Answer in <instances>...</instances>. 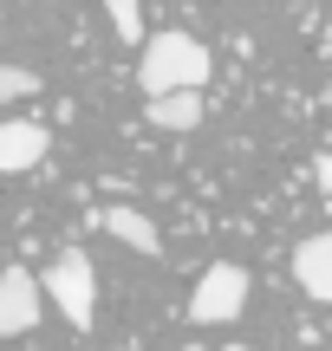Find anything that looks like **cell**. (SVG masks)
Wrapping results in <instances>:
<instances>
[{
    "label": "cell",
    "mask_w": 332,
    "mask_h": 351,
    "mask_svg": "<svg viewBox=\"0 0 332 351\" xmlns=\"http://www.w3.org/2000/svg\"><path fill=\"white\" fill-rule=\"evenodd\" d=\"M209 72H215L209 46L189 39V33H176V26H169V33H150L143 52H137V91H143V98H163V91H202Z\"/></svg>",
    "instance_id": "6da1fadb"
},
{
    "label": "cell",
    "mask_w": 332,
    "mask_h": 351,
    "mask_svg": "<svg viewBox=\"0 0 332 351\" xmlns=\"http://www.w3.org/2000/svg\"><path fill=\"white\" fill-rule=\"evenodd\" d=\"M39 293L59 306L65 326H78V332L98 326V274H91V254H85V247H59V254H52Z\"/></svg>",
    "instance_id": "7a4b0ae2"
},
{
    "label": "cell",
    "mask_w": 332,
    "mask_h": 351,
    "mask_svg": "<svg viewBox=\"0 0 332 351\" xmlns=\"http://www.w3.org/2000/svg\"><path fill=\"white\" fill-rule=\"evenodd\" d=\"M241 306H248V274L241 267H228V261L202 267V280H195V293H189V319L195 326H228V319H241Z\"/></svg>",
    "instance_id": "3957f363"
},
{
    "label": "cell",
    "mask_w": 332,
    "mask_h": 351,
    "mask_svg": "<svg viewBox=\"0 0 332 351\" xmlns=\"http://www.w3.org/2000/svg\"><path fill=\"white\" fill-rule=\"evenodd\" d=\"M52 150V130L39 117H0V176H26L39 169Z\"/></svg>",
    "instance_id": "277c9868"
},
{
    "label": "cell",
    "mask_w": 332,
    "mask_h": 351,
    "mask_svg": "<svg viewBox=\"0 0 332 351\" xmlns=\"http://www.w3.org/2000/svg\"><path fill=\"white\" fill-rule=\"evenodd\" d=\"M39 306H46L39 280L26 274V267H7V274H0V339L33 332V326H39Z\"/></svg>",
    "instance_id": "5b68a950"
},
{
    "label": "cell",
    "mask_w": 332,
    "mask_h": 351,
    "mask_svg": "<svg viewBox=\"0 0 332 351\" xmlns=\"http://www.w3.org/2000/svg\"><path fill=\"white\" fill-rule=\"evenodd\" d=\"M294 280H300L307 300L332 306V228H320V234H307L294 247Z\"/></svg>",
    "instance_id": "8992f818"
},
{
    "label": "cell",
    "mask_w": 332,
    "mask_h": 351,
    "mask_svg": "<svg viewBox=\"0 0 332 351\" xmlns=\"http://www.w3.org/2000/svg\"><path fill=\"white\" fill-rule=\"evenodd\" d=\"M98 228L111 241H124V247H137V254H163V228L150 221V215H137V208H98Z\"/></svg>",
    "instance_id": "52a82bcc"
},
{
    "label": "cell",
    "mask_w": 332,
    "mask_h": 351,
    "mask_svg": "<svg viewBox=\"0 0 332 351\" xmlns=\"http://www.w3.org/2000/svg\"><path fill=\"white\" fill-rule=\"evenodd\" d=\"M143 117L156 130H195L202 124V91H163V98H143Z\"/></svg>",
    "instance_id": "ba28073f"
},
{
    "label": "cell",
    "mask_w": 332,
    "mask_h": 351,
    "mask_svg": "<svg viewBox=\"0 0 332 351\" xmlns=\"http://www.w3.org/2000/svg\"><path fill=\"white\" fill-rule=\"evenodd\" d=\"M104 13H111V33L124 46H143V7L137 0H104Z\"/></svg>",
    "instance_id": "9c48e42d"
},
{
    "label": "cell",
    "mask_w": 332,
    "mask_h": 351,
    "mask_svg": "<svg viewBox=\"0 0 332 351\" xmlns=\"http://www.w3.org/2000/svg\"><path fill=\"white\" fill-rule=\"evenodd\" d=\"M20 98H39V72H26V65H0V104H20Z\"/></svg>",
    "instance_id": "30bf717a"
},
{
    "label": "cell",
    "mask_w": 332,
    "mask_h": 351,
    "mask_svg": "<svg viewBox=\"0 0 332 351\" xmlns=\"http://www.w3.org/2000/svg\"><path fill=\"white\" fill-rule=\"evenodd\" d=\"M313 182H320L326 195H332V150H320V156H313Z\"/></svg>",
    "instance_id": "8fae6325"
},
{
    "label": "cell",
    "mask_w": 332,
    "mask_h": 351,
    "mask_svg": "<svg viewBox=\"0 0 332 351\" xmlns=\"http://www.w3.org/2000/svg\"><path fill=\"white\" fill-rule=\"evenodd\" d=\"M228 351H254V345H228Z\"/></svg>",
    "instance_id": "7c38bea8"
},
{
    "label": "cell",
    "mask_w": 332,
    "mask_h": 351,
    "mask_svg": "<svg viewBox=\"0 0 332 351\" xmlns=\"http://www.w3.org/2000/svg\"><path fill=\"white\" fill-rule=\"evenodd\" d=\"M182 351H209V345H182Z\"/></svg>",
    "instance_id": "4fadbf2b"
}]
</instances>
